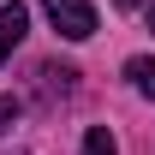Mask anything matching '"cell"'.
I'll return each instance as SVG.
<instances>
[{"label":"cell","instance_id":"cell-1","mask_svg":"<svg viewBox=\"0 0 155 155\" xmlns=\"http://www.w3.org/2000/svg\"><path fill=\"white\" fill-rule=\"evenodd\" d=\"M42 12L54 18L60 36H72V42L96 36V6H90V0H42Z\"/></svg>","mask_w":155,"mask_h":155},{"label":"cell","instance_id":"cell-2","mask_svg":"<svg viewBox=\"0 0 155 155\" xmlns=\"http://www.w3.org/2000/svg\"><path fill=\"white\" fill-rule=\"evenodd\" d=\"M24 30H30V12H24L18 0H12V6H0V60L24 42Z\"/></svg>","mask_w":155,"mask_h":155},{"label":"cell","instance_id":"cell-3","mask_svg":"<svg viewBox=\"0 0 155 155\" xmlns=\"http://www.w3.org/2000/svg\"><path fill=\"white\" fill-rule=\"evenodd\" d=\"M125 78H131L143 96H155V60H143V54H137V60H125Z\"/></svg>","mask_w":155,"mask_h":155},{"label":"cell","instance_id":"cell-4","mask_svg":"<svg viewBox=\"0 0 155 155\" xmlns=\"http://www.w3.org/2000/svg\"><path fill=\"white\" fill-rule=\"evenodd\" d=\"M84 155H119L114 131H107V125H90V131H84Z\"/></svg>","mask_w":155,"mask_h":155},{"label":"cell","instance_id":"cell-5","mask_svg":"<svg viewBox=\"0 0 155 155\" xmlns=\"http://www.w3.org/2000/svg\"><path fill=\"white\" fill-rule=\"evenodd\" d=\"M72 66H42V90H48V96H54V90H60V96H72Z\"/></svg>","mask_w":155,"mask_h":155},{"label":"cell","instance_id":"cell-6","mask_svg":"<svg viewBox=\"0 0 155 155\" xmlns=\"http://www.w3.org/2000/svg\"><path fill=\"white\" fill-rule=\"evenodd\" d=\"M18 125V96H0V131Z\"/></svg>","mask_w":155,"mask_h":155},{"label":"cell","instance_id":"cell-7","mask_svg":"<svg viewBox=\"0 0 155 155\" xmlns=\"http://www.w3.org/2000/svg\"><path fill=\"white\" fill-rule=\"evenodd\" d=\"M114 6H149V0H114Z\"/></svg>","mask_w":155,"mask_h":155},{"label":"cell","instance_id":"cell-8","mask_svg":"<svg viewBox=\"0 0 155 155\" xmlns=\"http://www.w3.org/2000/svg\"><path fill=\"white\" fill-rule=\"evenodd\" d=\"M149 30H155V0H149Z\"/></svg>","mask_w":155,"mask_h":155},{"label":"cell","instance_id":"cell-9","mask_svg":"<svg viewBox=\"0 0 155 155\" xmlns=\"http://www.w3.org/2000/svg\"><path fill=\"white\" fill-rule=\"evenodd\" d=\"M12 155H24V149H12Z\"/></svg>","mask_w":155,"mask_h":155}]
</instances>
